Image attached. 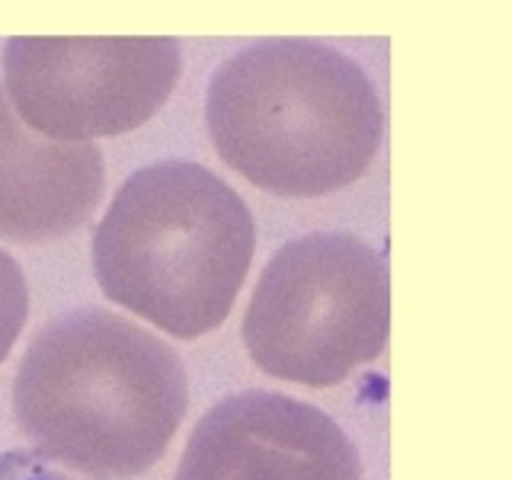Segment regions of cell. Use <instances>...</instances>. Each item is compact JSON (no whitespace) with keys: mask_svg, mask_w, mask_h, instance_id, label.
<instances>
[{"mask_svg":"<svg viewBox=\"0 0 512 480\" xmlns=\"http://www.w3.org/2000/svg\"><path fill=\"white\" fill-rule=\"evenodd\" d=\"M186 404L176 349L103 308L48 324L13 384L16 423L39 455L96 477L148 471L164 458Z\"/></svg>","mask_w":512,"mask_h":480,"instance_id":"cell-1","label":"cell"},{"mask_svg":"<svg viewBox=\"0 0 512 480\" xmlns=\"http://www.w3.org/2000/svg\"><path fill=\"white\" fill-rule=\"evenodd\" d=\"M205 122L224 164L282 199L352 186L384 138L372 77L314 39H256L221 61L205 90Z\"/></svg>","mask_w":512,"mask_h":480,"instance_id":"cell-2","label":"cell"},{"mask_svg":"<svg viewBox=\"0 0 512 480\" xmlns=\"http://www.w3.org/2000/svg\"><path fill=\"white\" fill-rule=\"evenodd\" d=\"M256 250L247 202L192 160H160L119 186L93 231V272L109 301L180 340L215 330Z\"/></svg>","mask_w":512,"mask_h":480,"instance_id":"cell-3","label":"cell"},{"mask_svg":"<svg viewBox=\"0 0 512 480\" xmlns=\"http://www.w3.org/2000/svg\"><path fill=\"white\" fill-rule=\"evenodd\" d=\"M391 333L384 256L356 234L324 231L266 263L244 317V343L266 375L333 388L378 359Z\"/></svg>","mask_w":512,"mask_h":480,"instance_id":"cell-4","label":"cell"},{"mask_svg":"<svg viewBox=\"0 0 512 480\" xmlns=\"http://www.w3.org/2000/svg\"><path fill=\"white\" fill-rule=\"evenodd\" d=\"M183 74L170 36H13L4 93L32 132L93 141L151 122Z\"/></svg>","mask_w":512,"mask_h":480,"instance_id":"cell-5","label":"cell"},{"mask_svg":"<svg viewBox=\"0 0 512 480\" xmlns=\"http://www.w3.org/2000/svg\"><path fill=\"white\" fill-rule=\"evenodd\" d=\"M176 480H362V461L320 407L276 391H244L215 404L192 429Z\"/></svg>","mask_w":512,"mask_h":480,"instance_id":"cell-6","label":"cell"},{"mask_svg":"<svg viewBox=\"0 0 512 480\" xmlns=\"http://www.w3.org/2000/svg\"><path fill=\"white\" fill-rule=\"evenodd\" d=\"M106 164L93 141H52L16 116L0 84V237L42 244L100 208Z\"/></svg>","mask_w":512,"mask_h":480,"instance_id":"cell-7","label":"cell"},{"mask_svg":"<svg viewBox=\"0 0 512 480\" xmlns=\"http://www.w3.org/2000/svg\"><path fill=\"white\" fill-rule=\"evenodd\" d=\"M29 317V285L20 263L0 250V362L10 356Z\"/></svg>","mask_w":512,"mask_h":480,"instance_id":"cell-8","label":"cell"},{"mask_svg":"<svg viewBox=\"0 0 512 480\" xmlns=\"http://www.w3.org/2000/svg\"><path fill=\"white\" fill-rule=\"evenodd\" d=\"M0 480H80V477L58 468L55 461L42 458L39 452H20V448H13V452L0 455Z\"/></svg>","mask_w":512,"mask_h":480,"instance_id":"cell-9","label":"cell"}]
</instances>
